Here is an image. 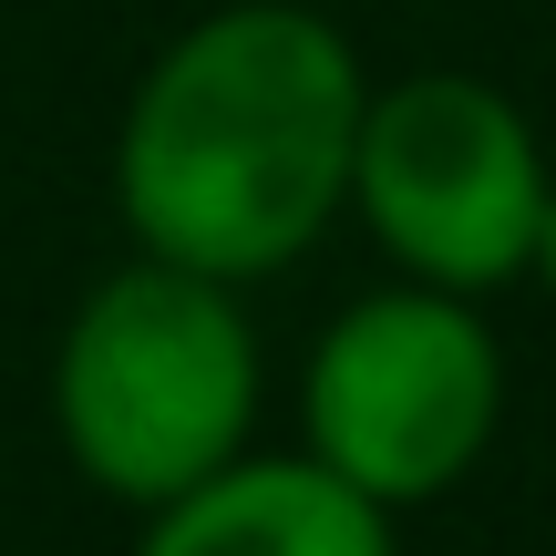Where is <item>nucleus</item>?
<instances>
[{
  "label": "nucleus",
  "instance_id": "obj_1",
  "mask_svg": "<svg viewBox=\"0 0 556 556\" xmlns=\"http://www.w3.org/2000/svg\"><path fill=\"white\" fill-rule=\"evenodd\" d=\"M361 103V52L299 0H227L186 21L114 135V206L135 248L227 289L299 268L351 206Z\"/></svg>",
  "mask_w": 556,
  "mask_h": 556
},
{
  "label": "nucleus",
  "instance_id": "obj_2",
  "mask_svg": "<svg viewBox=\"0 0 556 556\" xmlns=\"http://www.w3.org/2000/svg\"><path fill=\"white\" fill-rule=\"evenodd\" d=\"M248 422H258V330L238 289L206 268H114L52 351V433L124 505H165L238 464Z\"/></svg>",
  "mask_w": 556,
  "mask_h": 556
},
{
  "label": "nucleus",
  "instance_id": "obj_3",
  "mask_svg": "<svg viewBox=\"0 0 556 556\" xmlns=\"http://www.w3.org/2000/svg\"><path fill=\"white\" fill-rule=\"evenodd\" d=\"M505 413V361L495 330L475 319L464 289H371L330 319V340L309 351L299 381V422L340 484H361L371 505H433L484 464Z\"/></svg>",
  "mask_w": 556,
  "mask_h": 556
},
{
  "label": "nucleus",
  "instance_id": "obj_4",
  "mask_svg": "<svg viewBox=\"0 0 556 556\" xmlns=\"http://www.w3.org/2000/svg\"><path fill=\"white\" fill-rule=\"evenodd\" d=\"M546 197H556V176L536 155V124L495 83L413 73V83H381L361 103L351 206L402 258V278H422V289L495 299L505 278H526Z\"/></svg>",
  "mask_w": 556,
  "mask_h": 556
},
{
  "label": "nucleus",
  "instance_id": "obj_5",
  "mask_svg": "<svg viewBox=\"0 0 556 556\" xmlns=\"http://www.w3.org/2000/svg\"><path fill=\"white\" fill-rule=\"evenodd\" d=\"M135 556H402L392 505L340 484L319 454H238L206 484L144 505Z\"/></svg>",
  "mask_w": 556,
  "mask_h": 556
},
{
  "label": "nucleus",
  "instance_id": "obj_6",
  "mask_svg": "<svg viewBox=\"0 0 556 556\" xmlns=\"http://www.w3.org/2000/svg\"><path fill=\"white\" fill-rule=\"evenodd\" d=\"M526 278H546V299H556V197H546V217H536V258H526Z\"/></svg>",
  "mask_w": 556,
  "mask_h": 556
}]
</instances>
